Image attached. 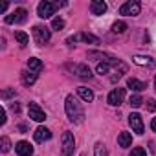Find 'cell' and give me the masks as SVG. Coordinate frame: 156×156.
<instances>
[{"instance_id": "6da1fadb", "label": "cell", "mask_w": 156, "mask_h": 156, "mask_svg": "<svg viewBox=\"0 0 156 156\" xmlns=\"http://www.w3.org/2000/svg\"><path fill=\"white\" fill-rule=\"evenodd\" d=\"M64 110H66V116H68V119H70L72 123L79 125V123L85 121V110H83L81 103L77 101L73 96H68V98H66V101H64Z\"/></svg>"}, {"instance_id": "7a4b0ae2", "label": "cell", "mask_w": 156, "mask_h": 156, "mask_svg": "<svg viewBox=\"0 0 156 156\" xmlns=\"http://www.w3.org/2000/svg\"><path fill=\"white\" fill-rule=\"evenodd\" d=\"M75 149V140H73V134L72 132H64L62 134V147H61V156H72Z\"/></svg>"}, {"instance_id": "3957f363", "label": "cell", "mask_w": 156, "mask_h": 156, "mask_svg": "<svg viewBox=\"0 0 156 156\" xmlns=\"http://www.w3.org/2000/svg\"><path fill=\"white\" fill-rule=\"evenodd\" d=\"M140 9H141V4H140V2H136V0H129V2H125V4L119 8V15L136 17V15H140Z\"/></svg>"}, {"instance_id": "277c9868", "label": "cell", "mask_w": 156, "mask_h": 156, "mask_svg": "<svg viewBox=\"0 0 156 156\" xmlns=\"http://www.w3.org/2000/svg\"><path fill=\"white\" fill-rule=\"evenodd\" d=\"M50 37H51V33H50V30L46 26H33V39H35V42L39 46L46 44L50 41Z\"/></svg>"}, {"instance_id": "5b68a950", "label": "cell", "mask_w": 156, "mask_h": 156, "mask_svg": "<svg viewBox=\"0 0 156 156\" xmlns=\"http://www.w3.org/2000/svg\"><path fill=\"white\" fill-rule=\"evenodd\" d=\"M59 8V4H53V2H41L39 4V8H37V15L41 17V19H50L53 13H55V9Z\"/></svg>"}, {"instance_id": "8992f818", "label": "cell", "mask_w": 156, "mask_h": 156, "mask_svg": "<svg viewBox=\"0 0 156 156\" xmlns=\"http://www.w3.org/2000/svg\"><path fill=\"white\" fill-rule=\"evenodd\" d=\"M26 17H28V11H26L24 8H19V9H15L11 15H8L4 20H6V24H20V22L26 20Z\"/></svg>"}, {"instance_id": "52a82bcc", "label": "cell", "mask_w": 156, "mask_h": 156, "mask_svg": "<svg viewBox=\"0 0 156 156\" xmlns=\"http://www.w3.org/2000/svg\"><path fill=\"white\" fill-rule=\"evenodd\" d=\"M28 114H30V118L33 119V121H44L46 119V114H44V110L37 105V103H30L28 105Z\"/></svg>"}, {"instance_id": "ba28073f", "label": "cell", "mask_w": 156, "mask_h": 156, "mask_svg": "<svg viewBox=\"0 0 156 156\" xmlns=\"http://www.w3.org/2000/svg\"><path fill=\"white\" fill-rule=\"evenodd\" d=\"M125 99V88H114L110 94H108V105L112 107H119Z\"/></svg>"}, {"instance_id": "9c48e42d", "label": "cell", "mask_w": 156, "mask_h": 156, "mask_svg": "<svg viewBox=\"0 0 156 156\" xmlns=\"http://www.w3.org/2000/svg\"><path fill=\"white\" fill-rule=\"evenodd\" d=\"M129 125L132 127V130L136 134H143V119H141V116L138 112H132L129 116Z\"/></svg>"}, {"instance_id": "30bf717a", "label": "cell", "mask_w": 156, "mask_h": 156, "mask_svg": "<svg viewBox=\"0 0 156 156\" xmlns=\"http://www.w3.org/2000/svg\"><path fill=\"white\" fill-rule=\"evenodd\" d=\"M15 152L19 154V156H31L33 154V147L30 145V141H19L17 145H15Z\"/></svg>"}, {"instance_id": "8fae6325", "label": "cell", "mask_w": 156, "mask_h": 156, "mask_svg": "<svg viewBox=\"0 0 156 156\" xmlns=\"http://www.w3.org/2000/svg\"><path fill=\"white\" fill-rule=\"evenodd\" d=\"M33 138H35L37 143H44V141H48V140L51 138V132H50V129H46V127H39V129L33 132Z\"/></svg>"}, {"instance_id": "7c38bea8", "label": "cell", "mask_w": 156, "mask_h": 156, "mask_svg": "<svg viewBox=\"0 0 156 156\" xmlns=\"http://www.w3.org/2000/svg\"><path fill=\"white\" fill-rule=\"evenodd\" d=\"M90 11H92V15H103V13H107V4L103 0H94L90 4Z\"/></svg>"}, {"instance_id": "4fadbf2b", "label": "cell", "mask_w": 156, "mask_h": 156, "mask_svg": "<svg viewBox=\"0 0 156 156\" xmlns=\"http://www.w3.org/2000/svg\"><path fill=\"white\" fill-rule=\"evenodd\" d=\"M20 77H22V83H24L26 87H31V85L37 81V73L31 72V70H24V72L20 73Z\"/></svg>"}, {"instance_id": "5bb4252c", "label": "cell", "mask_w": 156, "mask_h": 156, "mask_svg": "<svg viewBox=\"0 0 156 156\" xmlns=\"http://www.w3.org/2000/svg\"><path fill=\"white\" fill-rule=\"evenodd\" d=\"M132 61H134L136 64H140V66H147V68H154V66H156L154 59H151V57H143V55H136Z\"/></svg>"}, {"instance_id": "9a60e30c", "label": "cell", "mask_w": 156, "mask_h": 156, "mask_svg": "<svg viewBox=\"0 0 156 156\" xmlns=\"http://www.w3.org/2000/svg\"><path fill=\"white\" fill-rule=\"evenodd\" d=\"M77 94H79V98L83 101H87V103L94 101V92L90 88H87V87H79V88H77Z\"/></svg>"}, {"instance_id": "2e32d148", "label": "cell", "mask_w": 156, "mask_h": 156, "mask_svg": "<svg viewBox=\"0 0 156 156\" xmlns=\"http://www.w3.org/2000/svg\"><path fill=\"white\" fill-rule=\"evenodd\" d=\"M127 87H129L130 90H134V92H141V90L147 88V85H145L143 81H138V79H134V77H130V79L127 81Z\"/></svg>"}, {"instance_id": "e0dca14e", "label": "cell", "mask_w": 156, "mask_h": 156, "mask_svg": "<svg viewBox=\"0 0 156 156\" xmlns=\"http://www.w3.org/2000/svg\"><path fill=\"white\" fill-rule=\"evenodd\" d=\"M118 145H119V147H130V145H132V134H130V132H119V136H118Z\"/></svg>"}, {"instance_id": "ac0fdd59", "label": "cell", "mask_w": 156, "mask_h": 156, "mask_svg": "<svg viewBox=\"0 0 156 156\" xmlns=\"http://www.w3.org/2000/svg\"><path fill=\"white\" fill-rule=\"evenodd\" d=\"M75 73L77 77H81V79H90L92 77V72L87 64H79V66H75Z\"/></svg>"}, {"instance_id": "d6986e66", "label": "cell", "mask_w": 156, "mask_h": 156, "mask_svg": "<svg viewBox=\"0 0 156 156\" xmlns=\"http://www.w3.org/2000/svg\"><path fill=\"white\" fill-rule=\"evenodd\" d=\"M28 68H30L31 72L39 73V72L44 68V64L41 62V59H37V57H31V59H28Z\"/></svg>"}, {"instance_id": "ffe728a7", "label": "cell", "mask_w": 156, "mask_h": 156, "mask_svg": "<svg viewBox=\"0 0 156 156\" xmlns=\"http://www.w3.org/2000/svg\"><path fill=\"white\" fill-rule=\"evenodd\" d=\"M94 156H108V151H107L105 143L98 141V143L94 145Z\"/></svg>"}, {"instance_id": "44dd1931", "label": "cell", "mask_w": 156, "mask_h": 156, "mask_svg": "<svg viewBox=\"0 0 156 156\" xmlns=\"http://www.w3.org/2000/svg\"><path fill=\"white\" fill-rule=\"evenodd\" d=\"M15 39L19 41L20 46H26V44L30 42V37H28V33H24V31H15Z\"/></svg>"}, {"instance_id": "7402d4cb", "label": "cell", "mask_w": 156, "mask_h": 156, "mask_svg": "<svg viewBox=\"0 0 156 156\" xmlns=\"http://www.w3.org/2000/svg\"><path fill=\"white\" fill-rule=\"evenodd\" d=\"M141 103H143V99H141V96H140V94H134V96H130V99H129V105H130V107H134V108H138Z\"/></svg>"}, {"instance_id": "603a6c76", "label": "cell", "mask_w": 156, "mask_h": 156, "mask_svg": "<svg viewBox=\"0 0 156 156\" xmlns=\"http://www.w3.org/2000/svg\"><path fill=\"white\" fill-rule=\"evenodd\" d=\"M125 30H127V24H125L123 20H119V22H114V24H112V31H114V33H123Z\"/></svg>"}, {"instance_id": "cb8c5ba5", "label": "cell", "mask_w": 156, "mask_h": 156, "mask_svg": "<svg viewBox=\"0 0 156 156\" xmlns=\"http://www.w3.org/2000/svg\"><path fill=\"white\" fill-rule=\"evenodd\" d=\"M62 28H64V20H62L61 17H55V19L51 20V30H57V31H59V30H62Z\"/></svg>"}, {"instance_id": "d4e9b609", "label": "cell", "mask_w": 156, "mask_h": 156, "mask_svg": "<svg viewBox=\"0 0 156 156\" xmlns=\"http://www.w3.org/2000/svg\"><path fill=\"white\" fill-rule=\"evenodd\" d=\"M108 70H110V64H108V62H99V64H98V73H99V75H107Z\"/></svg>"}, {"instance_id": "484cf974", "label": "cell", "mask_w": 156, "mask_h": 156, "mask_svg": "<svg viewBox=\"0 0 156 156\" xmlns=\"http://www.w3.org/2000/svg\"><path fill=\"white\" fill-rule=\"evenodd\" d=\"M129 156H147V152H145V149H143V147H134V149H132V152H130Z\"/></svg>"}, {"instance_id": "4316f807", "label": "cell", "mask_w": 156, "mask_h": 156, "mask_svg": "<svg viewBox=\"0 0 156 156\" xmlns=\"http://www.w3.org/2000/svg\"><path fill=\"white\" fill-rule=\"evenodd\" d=\"M0 143H2V152H8L9 151V147H11V141H9V138H2V140H0Z\"/></svg>"}, {"instance_id": "83f0119b", "label": "cell", "mask_w": 156, "mask_h": 156, "mask_svg": "<svg viewBox=\"0 0 156 156\" xmlns=\"http://www.w3.org/2000/svg\"><path fill=\"white\" fill-rule=\"evenodd\" d=\"M147 108L154 112V110H156V101H154V99H149V101H147Z\"/></svg>"}, {"instance_id": "f1b7e54d", "label": "cell", "mask_w": 156, "mask_h": 156, "mask_svg": "<svg viewBox=\"0 0 156 156\" xmlns=\"http://www.w3.org/2000/svg\"><path fill=\"white\" fill-rule=\"evenodd\" d=\"M4 123H6V110L0 108V125H4Z\"/></svg>"}, {"instance_id": "f546056e", "label": "cell", "mask_w": 156, "mask_h": 156, "mask_svg": "<svg viewBox=\"0 0 156 156\" xmlns=\"http://www.w3.org/2000/svg\"><path fill=\"white\" fill-rule=\"evenodd\" d=\"M15 94V90H6L4 94H2V98H9V96H13Z\"/></svg>"}, {"instance_id": "4dcf8cb0", "label": "cell", "mask_w": 156, "mask_h": 156, "mask_svg": "<svg viewBox=\"0 0 156 156\" xmlns=\"http://www.w3.org/2000/svg\"><path fill=\"white\" fill-rule=\"evenodd\" d=\"M151 129H152V132H156V118H152V121H151Z\"/></svg>"}, {"instance_id": "1f68e13d", "label": "cell", "mask_w": 156, "mask_h": 156, "mask_svg": "<svg viewBox=\"0 0 156 156\" xmlns=\"http://www.w3.org/2000/svg\"><path fill=\"white\" fill-rule=\"evenodd\" d=\"M6 9H8V2H4V4H2V6H0V11H2V13H4V11H6Z\"/></svg>"}, {"instance_id": "d6a6232c", "label": "cell", "mask_w": 156, "mask_h": 156, "mask_svg": "<svg viewBox=\"0 0 156 156\" xmlns=\"http://www.w3.org/2000/svg\"><path fill=\"white\" fill-rule=\"evenodd\" d=\"M154 88H156V77H154Z\"/></svg>"}, {"instance_id": "836d02e7", "label": "cell", "mask_w": 156, "mask_h": 156, "mask_svg": "<svg viewBox=\"0 0 156 156\" xmlns=\"http://www.w3.org/2000/svg\"><path fill=\"white\" fill-rule=\"evenodd\" d=\"M81 156H87V154H81Z\"/></svg>"}]
</instances>
